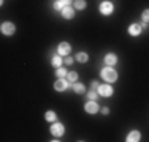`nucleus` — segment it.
Instances as JSON below:
<instances>
[{"instance_id": "1", "label": "nucleus", "mask_w": 149, "mask_h": 142, "mask_svg": "<svg viewBox=\"0 0 149 142\" xmlns=\"http://www.w3.org/2000/svg\"><path fill=\"white\" fill-rule=\"evenodd\" d=\"M100 76H102V79H103L105 82L111 84V82H116V81H118V71L113 68V66H108V65H106L105 68H102Z\"/></svg>"}, {"instance_id": "2", "label": "nucleus", "mask_w": 149, "mask_h": 142, "mask_svg": "<svg viewBox=\"0 0 149 142\" xmlns=\"http://www.w3.org/2000/svg\"><path fill=\"white\" fill-rule=\"evenodd\" d=\"M98 10H100V13L103 16H109V14H113V11H114V5L109 0H103L100 3V6H98Z\"/></svg>"}, {"instance_id": "3", "label": "nucleus", "mask_w": 149, "mask_h": 142, "mask_svg": "<svg viewBox=\"0 0 149 142\" xmlns=\"http://www.w3.org/2000/svg\"><path fill=\"white\" fill-rule=\"evenodd\" d=\"M49 131H51V134H52L54 137H62L63 134H65V126H63L62 123L52 122V126L49 128Z\"/></svg>"}, {"instance_id": "4", "label": "nucleus", "mask_w": 149, "mask_h": 142, "mask_svg": "<svg viewBox=\"0 0 149 142\" xmlns=\"http://www.w3.org/2000/svg\"><path fill=\"white\" fill-rule=\"evenodd\" d=\"M0 32H2L3 35H6V37H11L16 32V26L13 22H3L2 26H0Z\"/></svg>"}, {"instance_id": "5", "label": "nucleus", "mask_w": 149, "mask_h": 142, "mask_svg": "<svg viewBox=\"0 0 149 142\" xmlns=\"http://www.w3.org/2000/svg\"><path fill=\"white\" fill-rule=\"evenodd\" d=\"M68 81L65 79V77H57V81L54 82V90L56 92H65L67 88H68Z\"/></svg>"}, {"instance_id": "6", "label": "nucleus", "mask_w": 149, "mask_h": 142, "mask_svg": "<svg viewBox=\"0 0 149 142\" xmlns=\"http://www.w3.org/2000/svg\"><path fill=\"white\" fill-rule=\"evenodd\" d=\"M127 32H129V35H130V37H140V35H141V32H143V27H141V24L133 22V24H130V26H129V28H127Z\"/></svg>"}, {"instance_id": "7", "label": "nucleus", "mask_w": 149, "mask_h": 142, "mask_svg": "<svg viewBox=\"0 0 149 142\" xmlns=\"http://www.w3.org/2000/svg\"><path fill=\"white\" fill-rule=\"evenodd\" d=\"M113 93H114V90H113V87L109 84H105V85H100V87H98V95L103 97V98L111 97Z\"/></svg>"}, {"instance_id": "8", "label": "nucleus", "mask_w": 149, "mask_h": 142, "mask_svg": "<svg viewBox=\"0 0 149 142\" xmlns=\"http://www.w3.org/2000/svg\"><path fill=\"white\" fill-rule=\"evenodd\" d=\"M70 51H72V46H70V43H60V44L57 46V54L62 55V57H67L70 55Z\"/></svg>"}, {"instance_id": "9", "label": "nucleus", "mask_w": 149, "mask_h": 142, "mask_svg": "<svg viewBox=\"0 0 149 142\" xmlns=\"http://www.w3.org/2000/svg\"><path fill=\"white\" fill-rule=\"evenodd\" d=\"M84 111L87 114H91V115H94V114L98 112V104L97 101H87L86 104H84Z\"/></svg>"}, {"instance_id": "10", "label": "nucleus", "mask_w": 149, "mask_h": 142, "mask_svg": "<svg viewBox=\"0 0 149 142\" xmlns=\"http://www.w3.org/2000/svg\"><path fill=\"white\" fill-rule=\"evenodd\" d=\"M60 14H62V17H65V19H73V16H74V6H72V5L63 6V10L60 11Z\"/></svg>"}, {"instance_id": "11", "label": "nucleus", "mask_w": 149, "mask_h": 142, "mask_svg": "<svg viewBox=\"0 0 149 142\" xmlns=\"http://www.w3.org/2000/svg\"><path fill=\"white\" fill-rule=\"evenodd\" d=\"M125 141H127V142H138V141H141V133H140L138 130L130 131V133L127 134Z\"/></svg>"}, {"instance_id": "12", "label": "nucleus", "mask_w": 149, "mask_h": 142, "mask_svg": "<svg viewBox=\"0 0 149 142\" xmlns=\"http://www.w3.org/2000/svg\"><path fill=\"white\" fill-rule=\"evenodd\" d=\"M116 63H118V55L113 54V52H109V54L105 55V65L108 66H114Z\"/></svg>"}, {"instance_id": "13", "label": "nucleus", "mask_w": 149, "mask_h": 142, "mask_svg": "<svg viewBox=\"0 0 149 142\" xmlns=\"http://www.w3.org/2000/svg\"><path fill=\"white\" fill-rule=\"evenodd\" d=\"M62 63H63V60H62V55H54L51 59V65L54 66V68H60V66H62Z\"/></svg>"}, {"instance_id": "14", "label": "nucleus", "mask_w": 149, "mask_h": 142, "mask_svg": "<svg viewBox=\"0 0 149 142\" xmlns=\"http://www.w3.org/2000/svg\"><path fill=\"white\" fill-rule=\"evenodd\" d=\"M73 92L78 95H83L84 92H86V87H84V84L81 82H73Z\"/></svg>"}, {"instance_id": "15", "label": "nucleus", "mask_w": 149, "mask_h": 142, "mask_svg": "<svg viewBox=\"0 0 149 142\" xmlns=\"http://www.w3.org/2000/svg\"><path fill=\"white\" fill-rule=\"evenodd\" d=\"M74 60H76L78 63H86L87 60H89V55H87L86 52H78V54L74 55Z\"/></svg>"}, {"instance_id": "16", "label": "nucleus", "mask_w": 149, "mask_h": 142, "mask_svg": "<svg viewBox=\"0 0 149 142\" xmlns=\"http://www.w3.org/2000/svg\"><path fill=\"white\" fill-rule=\"evenodd\" d=\"M45 120L46 122H56V120H57V114H56L54 111H46Z\"/></svg>"}, {"instance_id": "17", "label": "nucleus", "mask_w": 149, "mask_h": 142, "mask_svg": "<svg viewBox=\"0 0 149 142\" xmlns=\"http://www.w3.org/2000/svg\"><path fill=\"white\" fill-rule=\"evenodd\" d=\"M87 99H89V101H97L98 99V90H95V88H92L91 92H87Z\"/></svg>"}, {"instance_id": "18", "label": "nucleus", "mask_w": 149, "mask_h": 142, "mask_svg": "<svg viewBox=\"0 0 149 142\" xmlns=\"http://www.w3.org/2000/svg\"><path fill=\"white\" fill-rule=\"evenodd\" d=\"M73 6H74V10H84L87 6V3H86V0H74Z\"/></svg>"}, {"instance_id": "19", "label": "nucleus", "mask_w": 149, "mask_h": 142, "mask_svg": "<svg viewBox=\"0 0 149 142\" xmlns=\"http://www.w3.org/2000/svg\"><path fill=\"white\" fill-rule=\"evenodd\" d=\"M76 79H78V73H76V71H70V73H67V81H68L70 84L76 82Z\"/></svg>"}, {"instance_id": "20", "label": "nucleus", "mask_w": 149, "mask_h": 142, "mask_svg": "<svg viewBox=\"0 0 149 142\" xmlns=\"http://www.w3.org/2000/svg\"><path fill=\"white\" fill-rule=\"evenodd\" d=\"M67 73H68V71L63 68V66H60V68H56V76H57V77H65Z\"/></svg>"}, {"instance_id": "21", "label": "nucleus", "mask_w": 149, "mask_h": 142, "mask_svg": "<svg viewBox=\"0 0 149 142\" xmlns=\"http://www.w3.org/2000/svg\"><path fill=\"white\" fill-rule=\"evenodd\" d=\"M63 6H65V5L62 3V0H56V2L52 3V8H54L56 11H62V10H63Z\"/></svg>"}, {"instance_id": "22", "label": "nucleus", "mask_w": 149, "mask_h": 142, "mask_svg": "<svg viewBox=\"0 0 149 142\" xmlns=\"http://www.w3.org/2000/svg\"><path fill=\"white\" fill-rule=\"evenodd\" d=\"M141 19H143V22H149V8H146L141 13Z\"/></svg>"}, {"instance_id": "23", "label": "nucleus", "mask_w": 149, "mask_h": 142, "mask_svg": "<svg viewBox=\"0 0 149 142\" xmlns=\"http://www.w3.org/2000/svg\"><path fill=\"white\" fill-rule=\"evenodd\" d=\"M65 63H67V65H73V57L72 55H67L65 57Z\"/></svg>"}, {"instance_id": "24", "label": "nucleus", "mask_w": 149, "mask_h": 142, "mask_svg": "<svg viewBox=\"0 0 149 142\" xmlns=\"http://www.w3.org/2000/svg\"><path fill=\"white\" fill-rule=\"evenodd\" d=\"M91 85H92V88H95V90H98V87H100V84H98L97 81H92Z\"/></svg>"}, {"instance_id": "25", "label": "nucleus", "mask_w": 149, "mask_h": 142, "mask_svg": "<svg viewBox=\"0 0 149 142\" xmlns=\"http://www.w3.org/2000/svg\"><path fill=\"white\" fill-rule=\"evenodd\" d=\"M102 114H103V115H108V114H109V109H108V108H102Z\"/></svg>"}, {"instance_id": "26", "label": "nucleus", "mask_w": 149, "mask_h": 142, "mask_svg": "<svg viewBox=\"0 0 149 142\" xmlns=\"http://www.w3.org/2000/svg\"><path fill=\"white\" fill-rule=\"evenodd\" d=\"M72 2H73V0H62V3H63V5H72Z\"/></svg>"}]
</instances>
